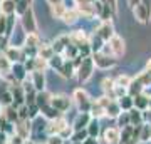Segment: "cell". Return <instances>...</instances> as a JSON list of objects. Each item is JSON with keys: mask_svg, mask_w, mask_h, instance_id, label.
<instances>
[{"mask_svg": "<svg viewBox=\"0 0 151 144\" xmlns=\"http://www.w3.org/2000/svg\"><path fill=\"white\" fill-rule=\"evenodd\" d=\"M94 69H96V64H94V59L91 57H86V59H82L81 65L77 67V70H76V77H77V80L81 82V84H86L87 80L92 77V74H94Z\"/></svg>", "mask_w": 151, "mask_h": 144, "instance_id": "6da1fadb", "label": "cell"}, {"mask_svg": "<svg viewBox=\"0 0 151 144\" xmlns=\"http://www.w3.org/2000/svg\"><path fill=\"white\" fill-rule=\"evenodd\" d=\"M19 22H20L22 30L25 34H37L39 25H37V19H35V14H34L32 7H29L27 10L19 17Z\"/></svg>", "mask_w": 151, "mask_h": 144, "instance_id": "7a4b0ae2", "label": "cell"}, {"mask_svg": "<svg viewBox=\"0 0 151 144\" xmlns=\"http://www.w3.org/2000/svg\"><path fill=\"white\" fill-rule=\"evenodd\" d=\"M72 101H74V104L77 106L79 112H89L91 111L92 99L89 97V94H87L84 89H76V91L72 92Z\"/></svg>", "mask_w": 151, "mask_h": 144, "instance_id": "3957f363", "label": "cell"}, {"mask_svg": "<svg viewBox=\"0 0 151 144\" xmlns=\"http://www.w3.org/2000/svg\"><path fill=\"white\" fill-rule=\"evenodd\" d=\"M92 59H94V64H96L97 69L101 70H109V69H114L118 65V59L114 55H106L103 52H97V54H92Z\"/></svg>", "mask_w": 151, "mask_h": 144, "instance_id": "277c9868", "label": "cell"}, {"mask_svg": "<svg viewBox=\"0 0 151 144\" xmlns=\"http://www.w3.org/2000/svg\"><path fill=\"white\" fill-rule=\"evenodd\" d=\"M10 82H25L29 79V70L25 69L24 62H15L12 65V72H10Z\"/></svg>", "mask_w": 151, "mask_h": 144, "instance_id": "5b68a950", "label": "cell"}, {"mask_svg": "<svg viewBox=\"0 0 151 144\" xmlns=\"http://www.w3.org/2000/svg\"><path fill=\"white\" fill-rule=\"evenodd\" d=\"M50 106H54L59 112H67L72 106V97L65 96V94H57V96H52V101H50Z\"/></svg>", "mask_w": 151, "mask_h": 144, "instance_id": "8992f818", "label": "cell"}, {"mask_svg": "<svg viewBox=\"0 0 151 144\" xmlns=\"http://www.w3.org/2000/svg\"><path fill=\"white\" fill-rule=\"evenodd\" d=\"M4 55L10 60L12 64H15V62H25V54H24V49L20 45H9L5 49Z\"/></svg>", "mask_w": 151, "mask_h": 144, "instance_id": "52a82bcc", "label": "cell"}, {"mask_svg": "<svg viewBox=\"0 0 151 144\" xmlns=\"http://www.w3.org/2000/svg\"><path fill=\"white\" fill-rule=\"evenodd\" d=\"M15 134H19L25 141H30V138H32V121L30 119H27V121L19 119L15 123Z\"/></svg>", "mask_w": 151, "mask_h": 144, "instance_id": "ba28073f", "label": "cell"}, {"mask_svg": "<svg viewBox=\"0 0 151 144\" xmlns=\"http://www.w3.org/2000/svg\"><path fill=\"white\" fill-rule=\"evenodd\" d=\"M29 80H30L32 87L37 92L45 91V84H47V80H45V72H37V70H34V72L29 74Z\"/></svg>", "mask_w": 151, "mask_h": 144, "instance_id": "9c48e42d", "label": "cell"}, {"mask_svg": "<svg viewBox=\"0 0 151 144\" xmlns=\"http://www.w3.org/2000/svg\"><path fill=\"white\" fill-rule=\"evenodd\" d=\"M12 94H14V104L12 106L20 107L25 104V89L20 82H12Z\"/></svg>", "mask_w": 151, "mask_h": 144, "instance_id": "30bf717a", "label": "cell"}, {"mask_svg": "<svg viewBox=\"0 0 151 144\" xmlns=\"http://www.w3.org/2000/svg\"><path fill=\"white\" fill-rule=\"evenodd\" d=\"M67 126H69V123H67L62 116L57 117V119H54V121H49V124H47V136L60 134L65 128H67Z\"/></svg>", "mask_w": 151, "mask_h": 144, "instance_id": "8fae6325", "label": "cell"}, {"mask_svg": "<svg viewBox=\"0 0 151 144\" xmlns=\"http://www.w3.org/2000/svg\"><path fill=\"white\" fill-rule=\"evenodd\" d=\"M96 32L99 34V35H101L106 42H109V40L116 35V34H114V25H113V22H111V20L101 22V24H99V27L96 29Z\"/></svg>", "mask_w": 151, "mask_h": 144, "instance_id": "7c38bea8", "label": "cell"}, {"mask_svg": "<svg viewBox=\"0 0 151 144\" xmlns=\"http://www.w3.org/2000/svg\"><path fill=\"white\" fill-rule=\"evenodd\" d=\"M108 44L111 45L113 55L116 57V59H119V57H123V55H124V52H126V45H124V40L119 37V35H114Z\"/></svg>", "mask_w": 151, "mask_h": 144, "instance_id": "4fadbf2b", "label": "cell"}, {"mask_svg": "<svg viewBox=\"0 0 151 144\" xmlns=\"http://www.w3.org/2000/svg\"><path fill=\"white\" fill-rule=\"evenodd\" d=\"M69 44H70V35H69V34H60V35H57V37L52 40L54 52L62 55V52L65 50V47H67Z\"/></svg>", "mask_w": 151, "mask_h": 144, "instance_id": "5bb4252c", "label": "cell"}, {"mask_svg": "<svg viewBox=\"0 0 151 144\" xmlns=\"http://www.w3.org/2000/svg\"><path fill=\"white\" fill-rule=\"evenodd\" d=\"M92 121V116L91 112H79L77 116H76L74 123H72V128L74 131H81V129H86L89 126V123Z\"/></svg>", "mask_w": 151, "mask_h": 144, "instance_id": "9a60e30c", "label": "cell"}, {"mask_svg": "<svg viewBox=\"0 0 151 144\" xmlns=\"http://www.w3.org/2000/svg\"><path fill=\"white\" fill-rule=\"evenodd\" d=\"M101 89H103L104 96H108L109 99H118L116 97V80L113 77H104L101 82Z\"/></svg>", "mask_w": 151, "mask_h": 144, "instance_id": "2e32d148", "label": "cell"}, {"mask_svg": "<svg viewBox=\"0 0 151 144\" xmlns=\"http://www.w3.org/2000/svg\"><path fill=\"white\" fill-rule=\"evenodd\" d=\"M106 144H121V129L119 128H108L103 134Z\"/></svg>", "mask_w": 151, "mask_h": 144, "instance_id": "e0dca14e", "label": "cell"}, {"mask_svg": "<svg viewBox=\"0 0 151 144\" xmlns=\"http://www.w3.org/2000/svg\"><path fill=\"white\" fill-rule=\"evenodd\" d=\"M76 9H77V12L81 14L82 19L91 20V19L97 17L96 15V2H94V4H82V5H76Z\"/></svg>", "mask_w": 151, "mask_h": 144, "instance_id": "ac0fdd59", "label": "cell"}, {"mask_svg": "<svg viewBox=\"0 0 151 144\" xmlns=\"http://www.w3.org/2000/svg\"><path fill=\"white\" fill-rule=\"evenodd\" d=\"M138 82H141L143 84V87H151V59L146 62V67H145V70H141L139 74L134 77Z\"/></svg>", "mask_w": 151, "mask_h": 144, "instance_id": "d6986e66", "label": "cell"}, {"mask_svg": "<svg viewBox=\"0 0 151 144\" xmlns=\"http://www.w3.org/2000/svg\"><path fill=\"white\" fill-rule=\"evenodd\" d=\"M70 42L74 44V45H82V44H87L89 42V35H87V32L84 30V29H77V30H74V32H70Z\"/></svg>", "mask_w": 151, "mask_h": 144, "instance_id": "ffe728a7", "label": "cell"}, {"mask_svg": "<svg viewBox=\"0 0 151 144\" xmlns=\"http://www.w3.org/2000/svg\"><path fill=\"white\" fill-rule=\"evenodd\" d=\"M0 14L7 17L17 15V2L15 0H0Z\"/></svg>", "mask_w": 151, "mask_h": 144, "instance_id": "44dd1931", "label": "cell"}, {"mask_svg": "<svg viewBox=\"0 0 151 144\" xmlns=\"http://www.w3.org/2000/svg\"><path fill=\"white\" fill-rule=\"evenodd\" d=\"M133 15H134V19L139 24H148V22L151 20L150 14H148V10H146V7L143 5V4H138V5L133 9Z\"/></svg>", "mask_w": 151, "mask_h": 144, "instance_id": "7402d4cb", "label": "cell"}, {"mask_svg": "<svg viewBox=\"0 0 151 144\" xmlns=\"http://www.w3.org/2000/svg\"><path fill=\"white\" fill-rule=\"evenodd\" d=\"M121 112H123V109L119 106L118 99H111V102L106 106V117L108 119H118Z\"/></svg>", "mask_w": 151, "mask_h": 144, "instance_id": "603a6c76", "label": "cell"}, {"mask_svg": "<svg viewBox=\"0 0 151 144\" xmlns=\"http://www.w3.org/2000/svg\"><path fill=\"white\" fill-rule=\"evenodd\" d=\"M89 45H91V49H92V54H97V52H101L103 47L106 45V40H104L97 32H94L91 37H89Z\"/></svg>", "mask_w": 151, "mask_h": 144, "instance_id": "cb8c5ba5", "label": "cell"}, {"mask_svg": "<svg viewBox=\"0 0 151 144\" xmlns=\"http://www.w3.org/2000/svg\"><path fill=\"white\" fill-rule=\"evenodd\" d=\"M12 62L7 59L4 54H0V77H5L9 79L10 77V72H12Z\"/></svg>", "mask_w": 151, "mask_h": 144, "instance_id": "d4e9b609", "label": "cell"}, {"mask_svg": "<svg viewBox=\"0 0 151 144\" xmlns=\"http://www.w3.org/2000/svg\"><path fill=\"white\" fill-rule=\"evenodd\" d=\"M81 19V14L77 12V9H67L64 14V17H62V22H64L65 25H74L76 22Z\"/></svg>", "mask_w": 151, "mask_h": 144, "instance_id": "484cf974", "label": "cell"}, {"mask_svg": "<svg viewBox=\"0 0 151 144\" xmlns=\"http://www.w3.org/2000/svg\"><path fill=\"white\" fill-rule=\"evenodd\" d=\"M40 116L45 117L47 121H54V119H57V117L62 116V112H59L54 106H50V104H49V106H45V107L40 109Z\"/></svg>", "mask_w": 151, "mask_h": 144, "instance_id": "4316f807", "label": "cell"}, {"mask_svg": "<svg viewBox=\"0 0 151 144\" xmlns=\"http://www.w3.org/2000/svg\"><path fill=\"white\" fill-rule=\"evenodd\" d=\"M133 99H134V107H136V109H139V111H146V109H150V96H146L145 92L134 96Z\"/></svg>", "mask_w": 151, "mask_h": 144, "instance_id": "83f0119b", "label": "cell"}, {"mask_svg": "<svg viewBox=\"0 0 151 144\" xmlns=\"http://www.w3.org/2000/svg\"><path fill=\"white\" fill-rule=\"evenodd\" d=\"M2 114L7 117V121L9 123H14L15 124L17 121H19V111H17L15 106H7V107H2Z\"/></svg>", "mask_w": 151, "mask_h": 144, "instance_id": "f1b7e54d", "label": "cell"}, {"mask_svg": "<svg viewBox=\"0 0 151 144\" xmlns=\"http://www.w3.org/2000/svg\"><path fill=\"white\" fill-rule=\"evenodd\" d=\"M91 116L92 119H101V117H106V109L101 106V102L97 101H92V106H91Z\"/></svg>", "mask_w": 151, "mask_h": 144, "instance_id": "f546056e", "label": "cell"}, {"mask_svg": "<svg viewBox=\"0 0 151 144\" xmlns=\"http://www.w3.org/2000/svg\"><path fill=\"white\" fill-rule=\"evenodd\" d=\"M50 101H52V94L50 92H47V89L42 92H37V99H35V104L39 106V109H42V107L49 106L50 104Z\"/></svg>", "mask_w": 151, "mask_h": 144, "instance_id": "4dcf8cb0", "label": "cell"}, {"mask_svg": "<svg viewBox=\"0 0 151 144\" xmlns=\"http://www.w3.org/2000/svg\"><path fill=\"white\" fill-rule=\"evenodd\" d=\"M59 74L62 75L64 79H72V77H74L76 75V67H74V64H72V60H65Z\"/></svg>", "mask_w": 151, "mask_h": 144, "instance_id": "1f68e13d", "label": "cell"}, {"mask_svg": "<svg viewBox=\"0 0 151 144\" xmlns=\"http://www.w3.org/2000/svg\"><path fill=\"white\" fill-rule=\"evenodd\" d=\"M54 47H52V44H40V47H39V57H42V59L49 60L54 57Z\"/></svg>", "mask_w": 151, "mask_h": 144, "instance_id": "d6a6232c", "label": "cell"}, {"mask_svg": "<svg viewBox=\"0 0 151 144\" xmlns=\"http://www.w3.org/2000/svg\"><path fill=\"white\" fill-rule=\"evenodd\" d=\"M64 62H65V59L60 55V54H54V57H52V59H49V69H54L55 72H60Z\"/></svg>", "mask_w": 151, "mask_h": 144, "instance_id": "836d02e7", "label": "cell"}, {"mask_svg": "<svg viewBox=\"0 0 151 144\" xmlns=\"http://www.w3.org/2000/svg\"><path fill=\"white\" fill-rule=\"evenodd\" d=\"M119 106H121V109L123 111H131V109H134V99H133V96H129V94H126V96L119 97L118 99Z\"/></svg>", "mask_w": 151, "mask_h": 144, "instance_id": "e575fe53", "label": "cell"}, {"mask_svg": "<svg viewBox=\"0 0 151 144\" xmlns=\"http://www.w3.org/2000/svg\"><path fill=\"white\" fill-rule=\"evenodd\" d=\"M62 57H64L65 60H74L76 57H79V49H77V45H74V44L70 42L67 47H65V50L62 52Z\"/></svg>", "mask_w": 151, "mask_h": 144, "instance_id": "d590c367", "label": "cell"}, {"mask_svg": "<svg viewBox=\"0 0 151 144\" xmlns=\"http://www.w3.org/2000/svg\"><path fill=\"white\" fill-rule=\"evenodd\" d=\"M143 92H145V87H143V84H141V82H138L136 79L131 80L129 87H128V94L134 97V96H138V94H143Z\"/></svg>", "mask_w": 151, "mask_h": 144, "instance_id": "8d00e7d4", "label": "cell"}, {"mask_svg": "<svg viewBox=\"0 0 151 144\" xmlns=\"http://www.w3.org/2000/svg\"><path fill=\"white\" fill-rule=\"evenodd\" d=\"M129 112V117H131V124L133 126H141V124H145L143 123V111H139V109H131Z\"/></svg>", "mask_w": 151, "mask_h": 144, "instance_id": "74e56055", "label": "cell"}, {"mask_svg": "<svg viewBox=\"0 0 151 144\" xmlns=\"http://www.w3.org/2000/svg\"><path fill=\"white\" fill-rule=\"evenodd\" d=\"M86 129H87V134H89V138H97V136H99V131H101V126H99V119H92Z\"/></svg>", "mask_w": 151, "mask_h": 144, "instance_id": "f35d334b", "label": "cell"}, {"mask_svg": "<svg viewBox=\"0 0 151 144\" xmlns=\"http://www.w3.org/2000/svg\"><path fill=\"white\" fill-rule=\"evenodd\" d=\"M49 69V60L42 59V57H35L34 59V70H37V72H45Z\"/></svg>", "mask_w": 151, "mask_h": 144, "instance_id": "ab89813d", "label": "cell"}, {"mask_svg": "<svg viewBox=\"0 0 151 144\" xmlns=\"http://www.w3.org/2000/svg\"><path fill=\"white\" fill-rule=\"evenodd\" d=\"M116 121H118V128H119V129H123V128H126V126H129V124H131L129 112L123 111L121 114H119V117L116 119ZM131 126H133V124H131Z\"/></svg>", "mask_w": 151, "mask_h": 144, "instance_id": "60d3db41", "label": "cell"}, {"mask_svg": "<svg viewBox=\"0 0 151 144\" xmlns=\"http://www.w3.org/2000/svg\"><path fill=\"white\" fill-rule=\"evenodd\" d=\"M65 10H67V7H65L64 4H60V5H54V7H50L52 17H54V19H60V20H62V17H64Z\"/></svg>", "mask_w": 151, "mask_h": 144, "instance_id": "b9f144b4", "label": "cell"}, {"mask_svg": "<svg viewBox=\"0 0 151 144\" xmlns=\"http://www.w3.org/2000/svg\"><path fill=\"white\" fill-rule=\"evenodd\" d=\"M87 138H89L87 129H81V131H74V134H72L70 141H74V143H84Z\"/></svg>", "mask_w": 151, "mask_h": 144, "instance_id": "7bdbcfd3", "label": "cell"}, {"mask_svg": "<svg viewBox=\"0 0 151 144\" xmlns=\"http://www.w3.org/2000/svg\"><path fill=\"white\" fill-rule=\"evenodd\" d=\"M139 138H141V143H150V139H151V124H143V126H141Z\"/></svg>", "mask_w": 151, "mask_h": 144, "instance_id": "ee69618b", "label": "cell"}, {"mask_svg": "<svg viewBox=\"0 0 151 144\" xmlns=\"http://www.w3.org/2000/svg\"><path fill=\"white\" fill-rule=\"evenodd\" d=\"M116 85H119V87H124V89H128V87H129V84H131V77L129 75H126V74H121V75H118V77H116Z\"/></svg>", "mask_w": 151, "mask_h": 144, "instance_id": "f6af8a7d", "label": "cell"}, {"mask_svg": "<svg viewBox=\"0 0 151 144\" xmlns=\"http://www.w3.org/2000/svg\"><path fill=\"white\" fill-rule=\"evenodd\" d=\"M7 27H9V17L0 14V37L7 35Z\"/></svg>", "mask_w": 151, "mask_h": 144, "instance_id": "bcb514c9", "label": "cell"}, {"mask_svg": "<svg viewBox=\"0 0 151 144\" xmlns=\"http://www.w3.org/2000/svg\"><path fill=\"white\" fill-rule=\"evenodd\" d=\"M29 7H30V2H29V0H20V2L17 4V17H20Z\"/></svg>", "mask_w": 151, "mask_h": 144, "instance_id": "7dc6e473", "label": "cell"}, {"mask_svg": "<svg viewBox=\"0 0 151 144\" xmlns=\"http://www.w3.org/2000/svg\"><path fill=\"white\" fill-rule=\"evenodd\" d=\"M17 111H19V117H20L22 121H27V119H30V116H29V106H27V104H24V106L17 107Z\"/></svg>", "mask_w": 151, "mask_h": 144, "instance_id": "c3c4849f", "label": "cell"}, {"mask_svg": "<svg viewBox=\"0 0 151 144\" xmlns=\"http://www.w3.org/2000/svg\"><path fill=\"white\" fill-rule=\"evenodd\" d=\"M45 144H65V139H62L59 134H54V136H47Z\"/></svg>", "mask_w": 151, "mask_h": 144, "instance_id": "681fc988", "label": "cell"}, {"mask_svg": "<svg viewBox=\"0 0 151 144\" xmlns=\"http://www.w3.org/2000/svg\"><path fill=\"white\" fill-rule=\"evenodd\" d=\"M10 143H12V144H25L27 141H25L24 138H20L19 134H14V136L10 138Z\"/></svg>", "mask_w": 151, "mask_h": 144, "instance_id": "f907efd6", "label": "cell"}, {"mask_svg": "<svg viewBox=\"0 0 151 144\" xmlns=\"http://www.w3.org/2000/svg\"><path fill=\"white\" fill-rule=\"evenodd\" d=\"M104 2H106V4H108V5L111 7V9H113L114 14L118 12V0H104Z\"/></svg>", "mask_w": 151, "mask_h": 144, "instance_id": "816d5d0a", "label": "cell"}, {"mask_svg": "<svg viewBox=\"0 0 151 144\" xmlns=\"http://www.w3.org/2000/svg\"><path fill=\"white\" fill-rule=\"evenodd\" d=\"M9 141H10V138L4 131H0V144H9Z\"/></svg>", "mask_w": 151, "mask_h": 144, "instance_id": "f5cc1de1", "label": "cell"}, {"mask_svg": "<svg viewBox=\"0 0 151 144\" xmlns=\"http://www.w3.org/2000/svg\"><path fill=\"white\" fill-rule=\"evenodd\" d=\"M141 4L146 7V10H148V14H150V17H151V0H141Z\"/></svg>", "mask_w": 151, "mask_h": 144, "instance_id": "db71d44e", "label": "cell"}, {"mask_svg": "<svg viewBox=\"0 0 151 144\" xmlns=\"http://www.w3.org/2000/svg\"><path fill=\"white\" fill-rule=\"evenodd\" d=\"M96 0H74V5H82V4H94Z\"/></svg>", "mask_w": 151, "mask_h": 144, "instance_id": "11a10c76", "label": "cell"}, {"mask_svg": "<svg viewBox=\"0 0 151 144\" xmlns=\"http://www.w3.org/2000/svg\"><path fill=\"white\" fill-rule=\"evenodd\" d=\"M50 7H54V5H60V4H64V0H45Z\"/></svg>", "mask_w": 151, "mask_h": 144, "instance_id": "9f6ffc18", "label": "cell"}, {"mask_svg": "<svg viewBox=\"0 0 151 144\" xmlns=\"http://www.w3.org/2000/svg\"><path fill=\"white\" fill-rule=\"evenodd\" d=\"M126 2H128V5H129L131 9H134L138 4H141V0H126Z\"/></svg>", "mask_w": 151, "mask_h": 144, "instance_id": "6f0895ef", "label": "cell"}, {"mask_svg": "<svg viewBox=\"0 0 151 144\" xmlns=\"http://www.w3.org/2000/svg\"><path fill=\"white\" fill-rule=\"evenodd\" d=\"M82 144H99V143H97V138H87Z\"/></svg>", "mask_w": 151, "mask_h": 144, "instance_id": "680465c9", "label": "cell"}, {"mask_svg": "<svg viewBox=\"0 0 151 144\" xmlns=\"http://www.w3.org/2000/svg\"><path fill=\"white\" fill-rule=\"evenodd\" d=\"M69 144H82V143H74V141H69Z\"/></svg>", "mask_w": 151, "mask_h": 144, "instance_id": "91938a15", "label": "cell"}, {"mask_svg": "<svg viewBox=\"0 0 151 144\" xmlns=\"http://www.w3.org/2000/svg\"><path fill=\"white\" fill-rule=\"evenodd\" d=\"M15 2H17V4H19V2H20V0H15Z\"/></svg>", "mask_w": 151, "mask_h": 144, "instance_id": "94428289", "label": "cell"}, {"mask_svg": "<svg viewBox=\"0 0 151 144\" xmlns=\"http://www.w3.org/2000/svg\"><path fill=\"white\" fill-rule=\"evenodd\" d=\"M29 2H30V4H32V0H29Z\"/></svg>", "mask_w": 151, "mask_h": 144, "instance_id": "6125c7cd", "label": "cell"}, {"mask_svg": "<svg viewBox=\"0 0 151 144\" xmlns=\"http://www.w3.org/2000/svg\"><path fill=\"white\" fill-rule=\"evenodd\" d=\"M150 143H151V139H150Z\"/></svg>", "mask_w": 151, "mask_h": 144, "instance_id": "be15d7a7", "label": "cell"}, {"mask_svg": "<svg viewBox=\"0 0 151 144\" xmlns=\"http://www.w3.org/2000/svg\"><path fill=\"white\" fill-rule=\"evenodd\" d=\"M0 131H2V129H0Z\"/></svg>", "mask_w": 151, "mask_h": 144, "instance_id": "e7e4bbea", "label": "cell"}]
</instances>
